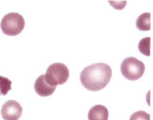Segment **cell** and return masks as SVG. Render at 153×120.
<instances>
[{
	"instance_id": "obj_1",
	"label": "cell",
	"mask_w": 153,
	"mask_h": 120,
	"mask_svg": "<svg viewBox=\"0 0 153 120\" xmlns=\"http://www.w3.org/2000/svg\"><path fill=\"white\" fill-rule=\"evenodd\" d=\"M110 66L107 64L99 63L89 65L81 71L80 80L87 89L92 91L100 90L109 82L112 76Z\"/></svg>"
},
{
	"instance_id": "obj_2",
	"label": "cell",
	"mask_w": 153,
	"mask_h": 120,
	"mask_svg": "<svg viewBox=\"0 0 153 120\" xmlns=\"http://www.w3.org/2000/svg\"><path fill=\"white\" fill-rule=\"evenodd\" d=\"M25 22L23 16L16 13H10L2 19L1 28L3 33L9 36H15L23 30Z\"/></svg>"
},
{
	"instance_id": "obj_3",
	"label": "cell",
	"mask_w": 153,
	"mask_h": 120,
	"mask_svg": "<svg viewBox=\"0 0 153 120\" xmlns=\"http://www.w3.org/2000/svg\"><path fill=\"white\" fill-rule=\"evenodd\" d=\"M145 70L143 63L135 57H128L125 59L120 66L123 76L130 80H136L143 75Z\"/></svg>"
},
{
	"instance_id": "obj_4",
	"label": "cell",
	"mask_w": 153,
	"mask_h": 120,
	"mask_svg": "<svg viewBox=\"0 0 153 120\" xmlns=\"http://www.w3.org/2000/svg\"><path fill=\"white\" fill-rule=\"evenodd\" d=\"M46 80L51 85L56 86L62 85L68 79L69 72L64 64L55 63L49 66L45 74Z\"/></svg>"
},
{
	"instance_id": "obj_5",
	"label": "cell",
	"mask_w": 153,
	"mask_h": 120,
	"mask_svg": "<svg viewBox=\"0 0 153 120\" xmlns=\"http://www.w3.org/2000/svg\"><path fill=\"white\" fill-rule=\"evenodd\" d=\"M22 108L16 101L10 100L2 105L1 113L4 120H18L21 117Z\"/></svg>"
},
{
	"instance_id": "obj_6",
	"label": "cell",
	"mask_w": 153,
	"mask_h": 120,
	"mask_svg": "<svg viewBox=\"0 0 153 120\" xmlns=\"http://www.w3.org/2000/svg\"><path fill=\"white\" fill-rule=\"evenodd\" d=\"M34 88L35 92L39 95L46 97L53 93L56 86L52 85L47 82L45 79L44 74L37 78L34 84Z\"/></svg>"
},
{
	"instance_id": "obj_7",
	"label": "cell",
	"mask_w": 153,
	"mask_h": 120,
	"mask_svg": "<svg viewBox=\"0 0 153 120\" xmlns=\"http://www.w3.org/2000/svg\"><path fill=\"white\" fill-rule=\"evenodd\" d=\"M88 120H108V111L105 106L97 105L92 107L88 114Z\"/></svg>"
},
{
	"instance_id": "obj_8",
	"label": "cell",
	"mask_w": 153,
	"mask_h": 120,
	"mask_svg": "<svg viewBox=\"0 0 153 120\" xmlns=\"http://www.w3.org/2000/svg\"><path fill=\"white\" fill-rule=\"evenodd\" d=\"M136 27L140 31H147L150 30V13H144L140 15L136 22Z\"/></svg>"
},
{
	"instance_id": "obj_9",
	"label": "cell",
	"mask_w": 153,
	"mask_h": 120,
	"mask_svg": "<svg viewBox=\"0 0 153 120\" xmlns=\"http://www.w3.org/2000/svg\"><path fill=\"white\" fill-rule=\"evenodd\" d=\"M150 37H146L142 39L138 44V49L143 55L149 56L150 52Z\"/></svg>"
},
{
	"instance_id": "obj_10",
	"label": "cell",
	"mask_w": 153,
	"mask_h": 120,
	"mask_svg": "<svg viewBox=\"0 0 153 120\" xmlns=\"http://www.w3.org/2000/svg\"><path fill=\"white\" fill-rule=\"evenodd\" d=\"M12 82L8 78L0 76V95H5L11 90Z\"/></svg>"
},
{
	"instance_id": "obj_11",
	"label": "cell",
	"mask_w": 153,
	"mask_h": 120,
	"mask_svg": "<svg viewBox=\"0 0 153 120\" xmlns=\"http://www.w3.org/2000/svg\"><path fill=\"white\" fill-rule=\"evenodd\" d=\"M129 120H150V115L143 110H139L133 113Z\"/></svg>"
},
{
	"instance_id": "obj_12",
	"label": "cell",
	"mask_w": 153,
	"mask_h": 120,
	"mask_svg": "<svg viewBox=\"0 0 153 120\" xmlns=\"http://www.w3.org/2000/svg\"><path fill=\"white\" fill-rule=\"evenodd\" d=\"M109 4L114 9L121 10L123 9L125 7L127 1H108Z\"/></svg>"
}]
</instances>
